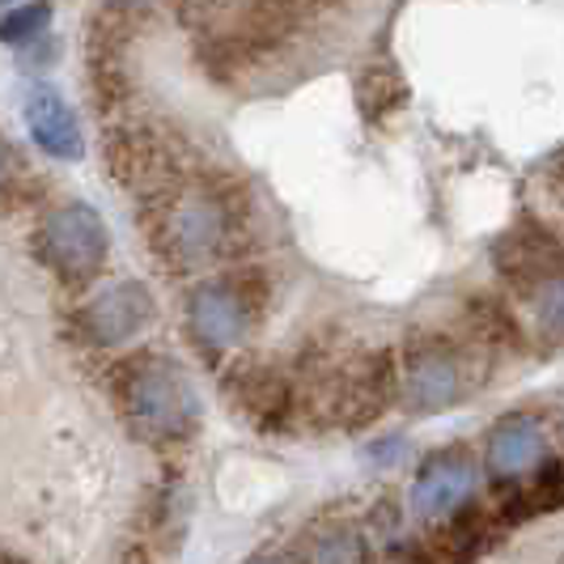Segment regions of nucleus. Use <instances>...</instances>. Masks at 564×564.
I'll return each mask as SVG.
<instances>
[{"instance_id":"nucleus-1","label":"nucleus","mask_w":564,"mask_h":564,"mask_svg":"<svg viewBox=\"0 0 564 564\" xmlns=\"http://www.w3.org/2000/svg\"><path fill=\"white\" fill-rule=\"evenodd\" d=\"M128 416L149 437H183L199 416L192 378L166 357H149L128 378Z\"/></svg>"},{"instance_id":"nucleus-2","label":"nucleus","mask_w":564,"mask_h":564,"mask_svg":"<svg viewBox=\"0 0 564 564\" xmlns=\"http://www.w3.org/2000/svg\"><path fill=\"white\" fill-rule=\"evenodd\" d=\"M399 391L408 395L412 412H446L467 395V361L451 336L424 332L412 336L403 366H399Z\"/></svg>"},{"instance_id":"nucleus-3","label":"nucleus","mask_w":564,"mask_h":564,"mask_svg":"<svg viewBox=\"0 0 564 564\" xmlns=\"http://www.w3.org/2000/svg\"><path fill=\"white\" fill-rule=\"evenodd\" d=\"M229 238V213L226 204L213 192H183L166 208L162 221V251L178 263V268H199L208 259H217Z\"/></svg>"},{"instance_id":"nucleus-4","label":"nucleus","mask_w":564,"mask_h":564,"mask_svg":"<svg viewBox=\"0 0 564 564\" xmlns=\"http://www.w3.org/2000/svg\"><path fill=\"white\" fill-rule=\"evenodd\" d=\"M39 247L64 281H89L107 259V226L89 204H64L43 221Z\"/></svg>"},{"instance_id":"nucleus-5","label":"nucleus","mask_w":564,"mask_h":564,"mask_svg":"<svg viewBox=\"0 0 564 564\" xmlns=\"http://www.w3.org/2000/svg\"><path fill=\"white\" fill-rule=\"evenodd\" d=\"M254 323L251 293L238 281H208L187 297V327L199 348L208 352H229L238 348Z\"/></svg>"},{"instance_id":"nucleus-6","label":"nucleus","mask_w":564,"mask_h":564,"mask_svg":"<svg viewBox=\"0 0 564 564\" xmlns=\"http://www.w3.org/2000/svg\"><path fill=\"white\" fill-rule=\"evenodd\" d=\"M476 488H480V467L471 463V454L442 451L424 458L408 492V506H412V518L421 522H446L451 513L476 501Z\"/></svg>"},{"instance_id":"nucleus-7","label":"nucleus","mask_w":564,"mask_h":564,"mask_svg":"<svg viewBox=\"0 0 564 564\" xmlns=\"http://www.w3.org/2000/svg\"><path fill=\"white\" fill-rule=\"evenodd\" d=\"M399 387V369L391 352L361 357L332 382V416L339 424H369L387 412V403Z\"/></svg>"},{"instance_id":"nucleus-8","label":"nucleus","mask_w":564,"mask_h":564,"mask_svg":"<svg viewBox=\"0 0 564 564\" xmlns=\"http://www.w3.org/2000/svg\"><path fill=\"white\" fill-rule=\"evenodd\" d=\"M153 314H158L153 293H149L141 281H123V284L102 289L98 297L85 302L82 327L94 344L115 348V344H123V339H132L137 332H144V327L153 323Z\"/></svg>"},{"instance_id":"nucleus-9","label":"nucleus","mask_w":564,"mask_h":564,"mask_svg":"<svg viewBox=\"0 0 564 564\" xmlns=\"http://www.w3.org/2000/svg\"><path fill=\"white\" fill-rule=\"evenodd\" d=\"M484 463L501 484H518L535 476L547 463V433L535 416H506L492 424L488 446H484Z\"/></svg>"},{"instance_id":"nucleus-10","label":"nucleus","mask_w":564,"mask_h":564,"mask_svg":"<svg viewBox=\"0 0 564 564\" xmlns=\"http://www.w3.org/2000/svg\"><path fill=\"white\" fill-rule=\"evenodd\" d=\"M22 115H26L30 141L39 144L47 158H56V162H82L85 158L82 123L52 85H34L26 102H22Z\"/></svg>"},{"instance_id":"nucleus-11","label":"nucleus","mask_w":564,"mask_h":564,"mask_svg":"<svg viewBox=\"0 0 564 564\" xmlns=\"http://www.w3.org/2000/svg\"><path fill=\"white\" fill-rule=\"evenodd\" d=\"M518 297H527V306H531V314H535V323L543 332L564 339V259L552 272H543L535 284H527Z\"/></svg>"},{"instance_id":"nucleus-12","label":"nucleus","mask_w":564,"mask_h":564,"mask_svg":"<svg viewBox=\"0 0 564 564\" xmlns=\"http://www.w3.org/2000/svg\"><path fill=\"white\" fill-rule=\"evenodd\" d=\"M311 564H366V539L352 527H336L314 539Z\"/></svg>"},{"instance_id":"nucleus-13","label":"nucleus","mask_w":564,"mask_h":564,"mask_svg":"<svg viewBox=\"0 0 564 564\" xmlns=\"http://www.w3.org/2000/svg\"><path fill=\"white\" fill-rule=\"evenodd\" d=\"M52 22V4L47 0H34V4H22V9H9L0 18V43H34Z\"/></svg>"},{"instance_id":"nucleus-14","label":"nucleus","mask_w":564,"mask_h":564,"mask_svg":"<svg viewBox=\"0 0 564 564\" xmlns=\"http://www.w3.org/2000/svg\"><path fill=\"white\" fill-rule=\"evenodd\" d=\"M387 564H433V556H424L421 547H412V543H395Z\"/></svg>"},{"instance_id":"nucleus-15","label":"nucleus","mask_w":564,"mask_h":564,"mask_svg":"<svg viewBox=\"0 0 564 564\" xmlns=\"http://www.w3.org/2000/svg\"><path fill=\"white\" fill-rule=\"evenodd\" d=\"M115 4H123V9H144V4H153V0H115Z\"/></svg>"},{"instance_id":"nucleus-16","label":"nucleus","mask_w":564,"mask_h":564,"mask_svg":"<svg viewBox=\"0 0 564 564\" xmlns=\"http://www.w3.org/2000/svg\"><path fill=\"white\" fill-rule=\"evenodd\" d=\"M254 564H293V561H281V556H268V561H254Z\"/></svg>"},{"instance_id":"nucleus-17","label":"nucleus","mask_w":564,"mask_h":564,"mask_svg":"<svg viewBox=\"0 0 564 564\" xmlns=\"http://www.w3.org/2000/svg\"><path fill=\"white\" fill-rule=\"evenodd\" d=\"M0 4H13V0H0Z\"/></svg>"}]
</instances>
